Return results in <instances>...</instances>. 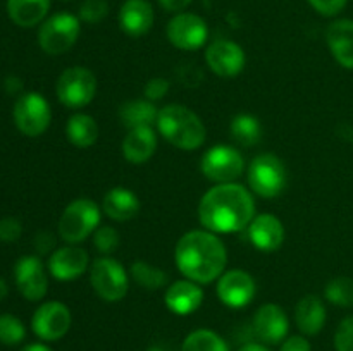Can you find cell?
<instances>
[{"label": "cell", "instance_id": "obj_1", "mask_svg": "<svg viewBox=\"0 0 353 351\" xmlns=\"http://www.w3.org/2000/svg\"><path fill=\"white\" fill-rule=\"evenodd\" d=\"M255 217L250 191L236 182H223L210 188L199 205V219L207 231L216 234L240 233Z\"/></svg>", "mask_w": 353, "mask_h": 351}, {"label": "cell", "instance_id": "obj_2", "mask_svg": "<svg viewBox=\"0 0 353 351\" xmlns=\"http://www.w3.org/2000/svg\"><path fill=\"white\" fill-rule=\"evenodd\" d=\"M176 267L196 284H209L223 275L228 251L223 241L210 231H190L179 237L174 250Z\"/></svg>", "mask_w": 353, "mask_h": 351}, {"label": "cell", "instance_id": "obj_3", "mask_svg": "<svg viewBox=\"0 0 353 351\" xmlns=\"http://www.w3.org/2000/svg\"><path fill=\"white\" fill-rule=\"evenodd\" d=\"M159 133L181 150H196L205 143L207 129L202 119L188 107L171 103L159 110Z\"/></svg>", "mask_w": 353, "mask_h": 351}, {"label": "cell", "instance_id": "obj_4", "mask_svg": "<svg viewBox=\"0 0 353 351\" xmlns=\"http://www.w3.org/2000/svg\"><path fill=\"white\" fill-rule=\"evenodd\" d=\"M81 33V21L71 12H57L38 30V45L48 55H62L74 47Z\"/></svg>", "mask_w": 353, "mask_h": 351}, {"label": "cell", "instance_id": "obj_5", "mask_svg": "<svg viewBox=\"0 0 353 351\" xmlns=\"http://www.w3.org/2000/svg\"><path fill=\"white\" fill-rule=\"evenodd\" d=\"M100 224V209L90 198H78L69 203L59 219V234L69 244L85 241Z\"/></svg>", "mask_w": 353, "mask_h": 351}, {"label": "cell", "instance_id": "obj_6", "mask_svg": "<svg viewBox=\"0 0 353 351\" xmlns=\"http://www.w3.org/2000/svg\"><path fill=\"white\" fill-rule=\"evenodd\" d=\"M248 186L262 198H274L285 189L288 174L279 157L272 153L257 155L248 165Z\"/></svg>", "mask_w": 353, "mask_h": 351}, {"label": "cell", "instance_id": "obj_7", "mask_svg": "<svg viewBox=\"0 0 353 351\" xmlns=\"http://www.w3.org/2000/svg\"><path fill=\"white\" fill-rule=\"evenodd\" d=\"M92 288L103 301L116 303L126 296L130 288V277L123 265L110 257L97 258L90 267Z\"/></svg>", "mask_w": 353, "mask_h": 351}, {"label": "cell", "instance_id": "obj_8", "mask_svg": "<svg viewBox=\"0 0 353 351\" xmlns=\"http://www.w3.org/2000/svg\"><path fill=\"white\" fill-rule=\"evenodd\" d=\"M59 102L68 109H81L88 105L97 93V78L90 69L74 65L59 76L55 85Z\"/></svg>", "mask_w": 353, "mask_h": 351}, {"label": "cell", "instance_id": "obj_9", "mask_svg": "<svg viewBox=\"0 0 353 351\" xmlns=\"http://www.w3.org/2000/svg\"><path fill=\"white\" fill-rule=\"evenodd\" d=\"M12 117L16 127L24 136L37 138L50 126L52 110L45 96L37 92H26L14 103Z\"/></svg>", "mask_w": 353, "mask_h": 351}, {"label": "cell", "instance_id": "obj_10", "mask_svg": "<svg viewBox=\"0 0 353 351\" xmlns=\"http://www.w3.org/2000/svg\"><path fill=\"white\" fill-rule=\"evenodd\" d=\"M200 169L207 179L217 184L234 182L243 174L245 160L236 148L230 145H216L205 151Z\"/></svg>", "mask_w": 353, "mask_h": 351}, {"label": "cell", "instance_id": "obj_11", "mask_svg": "<svg viewBox=\"0 0 353 351\" xmlns=\"http://www.w3.org/2000/svg\"><path fill=\"white\" fill-rule=\"evenodd\" d=\"M31 329L41 341H59L71 329V310L61 301H45L31 317Z\"/></svg>", "mask_w": 353, "mask_h": 351}, {"label": "cell", "instance_id": "obj_12", "mask_svg": "<svg viewBox=\"0 0 353 351\" xmlns=\"http://www.w3.org/2000/svg\"><path fill=\"white\" fill-rule=\"evenodd\" d=\"M168 38L179 50H199L209 38V28L199 14L179 12L168 23Z\"/></svg>", "mask_w": 353, "mask_h": 351}, {"label": "cell", "instance_id": "obj_13", "mask_svg": "<svg viewBox=\"0 0 353 351\" xmlns=\"http://www.w3.org/2000/svg\"><path fill=\"white\" fill-rule=\"evenodd\" d=\"M14 281L28 301H40L48 291V277L43 262L37 255H24L14 265Z\"/></svg>", "mask_w": 353, "mask_h": 351}, {"label": "cell", "instance_id": "obj_14", "mask_svg": "<svg viewBox=\"0 0 353 351\" xmlns=\"http://www.w3.org/2000/svg\"><path fill=\"white\" fill-rule=\"evenodd\" d=\"M217 296L221 301L230 308H243L250 305L255 298V281L248 272L241 268H231L223 272V275L217 281Z\"/></svg>", "mask_w": 353, "mask_h": 351}, {"label": "cell", "instance_id": "obj_15", "mask_svg": "<svg viewBox=\"0 0 353 351\" xmlns=\"http://www.w3.org/2000/svg\"><path fill=\"white\" fill-rule=\"evenodd\" d=\"M205 61L214 74L221 78H233L243 71L247 57L243 48L234 41L217 40L207 47Z\"/></svg>", "mask_w": 353, "mask_h": 351}, {"label": "cell", "instance_id": "obj_16", "mask_svg": "<svg viewBox=\"0 0 353 351\" xmlns=\"http://www.w3.org/2000/svg\"><path fill=\"white\" fill-rule=\"evenodd\" d=\"M290 322L285 310L274 303L262 305L252 319V332L264 344H278L286 339Z\"/></svg>", "mask_w": 353, "mask_h": 351}, {"label": "cell", "instance_id": "obj_17", "mask_svg": "<svg viewBox=\"0 0 353 351\" xmlns=\"http://www.w3.org/2000/svg\"><path fill=\"white\" fill-rule=\"evenodd\" d=\"M90 265V257L83 248L68 244L57 248L48 258V272L59 281H72L86 272Z\"/></svg>", "mask_w": 353, "mask_h": 351}, {"label": "cell", "instance_id": "obj_18", "mask_svg": "<svg viewBox=\"0 0 353 351\" xmlns=\"http://www.w3.org/2000/svg\"><path fill=\"white\" fill-rule=\"evenodd\" d=\"M247 234L250 243L261 251H274L281 248L285 241V227L283 222L272 213L255 215L248 224Z\"/></svg>", "mask_w": 353, "mask_h": 351}, {"label": "cell", "instance_id": "obj_19", "mask_svg": "<svg viewBox=\"0 0 353 351\" xmlns=\"http://www.w3.org/2000/svg\"><path fill=\"white\" fill-rule=\"evenodd\" d=\"M154 7L148 0H126L121 6L119 28L128 36H143L154 26Z\"/></svg>", "mask_w": 353, "mask_h": 351}, {"label": "cell", "instance_id": "obj_20", "mask_svg": "<svg viewBox=\"0 0 353 351\" xmlns=\"http://www.w3.org/2000/svg\"><path fill=\"white\" fill-rule=\"evenodd\" d=\"M164 301L165 306L176 315H190L203 303V289L190 279L172 282L165 291Z\"/></svg>", "mask_w": 353, "mask_h": 351}, {"label": "cell", "instance_id": "obj_21", "mask_svg": "<svg viewBox=\"0 0 353 351\" xmlns=\"http://www.w3.org/2000/svg\"><path fill=\"white\" fill-rule=\"evenodd\" d=\"M326 41L338 64L353 69V21H333L326 31Z\"/></svg>", "mask_w": 353, "mask_h": 351}, {"label": "cell", "instance_id": "obj_22", "mask_svg": "<svg viewBox=\"0 0 353 351\" xmlns=\"http://www.w3.org/2000/svg\"><path fill=\"white\" fill-rule=\"evenodd\" d=\"M327 312L323 299L316 295H307L296 303L295 322L305 336H317L326 326Z\"/></svg>", "mask_w": 353, "mask_h": 351}, {"label": "cell", "instance_id": "obj_23", "mask_svg": "<svg viewBox=\"0 0 353 351\" xmlns=\"http://www.w3.org/2000/svg\"><path fill=\"white\" fill-rule=\"evenodd\" d=\"M157 150V134L152 127H134L123 140V155L130 164H145Z\"/></svg>", "mask_w": 353, "mask_h": 351}, {"label": "cell", "instance_id": "obj_24", "mask_svg": "<svg viewBox=\"0 0 353 351\" xmlns=\"http://www.w3.org/2000/svg\"><path fill=\"white\" fill-rule=\"evenodd\" d=\"M102 209L112 220L126 222V220H131L133 217L138 215V212H140V200L128 188L117 186V188L109 189L103 195Z\"/></svg>", "mask_w": 353, "mask_h": 351}, {"label": "cell", "instance_id": "obj_25", "mask_svg": "<svg viewBox=\"0 0 353 351\" xmlns=\"http://www.w3.org/2000/svg\"><path fill=\"white\" fill-rule=\"evenodd\" d=\"M50 10V0H7V14L19 28H33L43 23Z\"/></svg>", "mask_w": 353, "mask_h": 351}, {"label": "cell", "instance_id": "obj_26", "mask_svg": "<svg viewBox=\"0 0 353 351\" xmlns=\"http://www.w3.org/2000/svg\"><path fill=\"white\" fill-rule=\"evenodd\" d=\"M159 110L150 100H130L119 107V119L128 129L134 127H152L157 124Z\"/></svg>", "mask_w": 353, "mask_h": 351}, {"label": "cell", "instance_id": "obj_27", "mask_svg": "<svg viewBox=\"0 0 353 351\" xmlns=\"http://www.w3.org/2000/svg\"><path fill=\"white\" fill-rule=\"evenodd\" d=\"M65 136L74 147L90 148L99 138V124L88 114H74L65 124Z\"/></svg>", "mask_w": 353, "mask_h": 351}, {"label": "cell", "instance_id": "obj_28", "mask_svg": "<svg viewBox=\"0 0 353 351\" xmlns=\"http://www.w3.org/2000/svg\"><path fill=\"white\" fill-rule=\"evenodd\" d=\"M231 136L241 147H255L262 138V126L250 114H240L231 120Z\"/></svg>", "mask_w": 353, "mask_h": 351}, {"label": "cell", "instance_id": "obj_29", "mask_svg": "<svg viewBox=\"0 0 353 351\" xmlns=\"http://www.w3.org/2000/svg\"><path fill=\"white\" fill-rule=\"evenodd\" d=\"M130 274L131 279L140 288L147 289V291H157V289L164 288L165 282H168V274L162 268L147 264L143 260L133 262L130 268Z\"/></svg>", "mask_w": 353, "mask_h": 351}, {"label": "cell", "instance_id": "obj_30", "mask_svg": "<svg viewBox=\"0 0 353 351\" xmlns=\"http://www.w3.org/2000/svg\"><path fill=\"white\" fill-rule=\"evenodd\" d=\"M181 351H230V346L214 330L196 329L185 337Z\"/></svg>", "mask_w": 353, "mask_h": 351}, {"label": "cell", "instance_id": "obj_31", "mask_svg": "<svg viewBox=\"0 0 353 351\" xmlns=\"http://www.w3.org/2000/svg\"><path fill=\"white\" fill-rule=\"evenodd\" d=\"M324 298L336 306L350 308L353 306V279L336 277L330 281L324 289Z\"/></svg>", "mask_w": 353, "mask_h": 351}, {"label": "cell", "instance_id": "obj_32", "mask_svg": "<svg viewBox=\"0 0 353 351\" xmlns=\"http://www.w3.org/2000/svg\"><path fill=\"white\" fill-rule=\"evenodd\" d=\"M24 337H26V327H24V323L16 315L2 313L0 315V344L16 346V344L23 343Z\"/></svg>", "mask_w": 353, "mask_h": 351}, {"label": "cell", "instance_id": "obj_33", "mask_svg": "<svg viewBox=\"0 0 353 351\" xmlns=\"http://www.w3.org/2000/svg\"><path fill=\"white\" fill-rule=\"evenodd\" d=\"M107 14H109V2L107 0H83L78 10L79 21L88 24L102 23Z\"/></svg>", "mask_w": 353, "mask_h": 351}, {"label": "cell", "instance_id": "obj_34", "mask_svg": "<svg viewBox=\"0 0 353 351\" xmlns=\"http://www.w3.org/2000/svg\"><path fill=\"white\" fill-rule=\"evenodd\" d=\"M119 240H121L119 233H117L114 227L103 226L100 227V229H97L95 234H93V246H95L100 253L109 255L117 250V246H119Z\"/></svg>", "mask_w": 353, "mask_h": 351}, {"label": "cell", "instance_id": "obj_35", "mask_svg": "<svg viewBox=\"0 0 353 351\" xmlns=\"http://www.w3.org/2000/svg\"><path fill=\"white\" fill-rule=\"evenodd\" d=\"M334 350L353 351V315L341 320L338 326L334 332Z\"/></svg>", "mask_w": 353, "mask_h": 351}, {"label": "cell", "instance_id": "obj_36", "mask_svg": "<svg viewBox=\"0 0 353 351\" xmlns=\"http://www.w3.org/2000/svg\"><path fill=\"white\" fill-rule=\"evenodd\" d=\"M23 226L16 217H3L0 219V241L3 243H14L21 237Z\"/></svg>", "mask_w": 353, "mask_h": 351}, {"label": "cell", "instance_id": "obj_37", "mask_svg": "<svg viewBox=\"0 0 353 351\" xmlns=\"http://www.w3.org/2000/svg\"><path fill=\"white\" fill-rule=\"evenodd\" d=\"M316 12L321 16L334 17L347 7L348 0H307Z\"/></svg>", "mask_w": 353, "mask_h": 351}, {"label": "cell", "instance_id": "obj_38", "mask_svg": "<svg viewBox=\"0 0 353 351\" xmlns=\"http://www.w3.org/2000/svg\"><path fill=\"white\" fill-rule=\"evenodd\" d=\"M169 92V81L164 78H152L150 81H147L145 85V96H147L150 102H155V100H161L162 96L168 95Z\"/></svg>", "mask_w": 353, "mask_h": 351}, {"label": "cell", "instance_id": "obj_39", "mask_svg": "<svg viewBox=\"0 0 353 351\" xmlns=\"http://www.w3.org/2000/svg\"><path fill=\"white\" fill-rule=\"evenodd\" d=\"M279 351H312L309 339L303 336H292L283 341Z\"/></svg>", "mask_w": 353, "mask_h": 351}, {"label": "cell", "instance_id": "obj_40", "mask_svg": "<svg viewBox=\"0 0 353 351\" xmlns=\"http://www.w3.org/2000/svg\"><path fill=\"white\" fill-rule=\"evenodd\" d=\"M54 246H55V240L50 233L41 231V233H38L37 237H34V248H37L40 255L48 253Z\"/></svg>", "mask_w": 353, "mask_h": 351}, {"label": "cell", "instance_id": "obj_41", "mask_svg": "<svg viewBox=\"0 0 353 351\" xmlns=\"http://www.w3.org/2000/svg\"><path fill=\"white\" fill-rule=\"evenodd\" d=\"M157 2L159 6H161L164 10H168V12L179 14L183 12V10H185L193 0H157Z\"/></svg>", "mask_w": 353, "mask_h": 351}, {"label": "cell", "instance_id": "obj_42", "mask_svg": "<svg viewBox=\"0 0 353 351\" xmlns=\"http://www.w3.org/2000/svg\"><path fill=\"white\" fill-rule=\"evenodd\" d=\"M336 133H338V136L341 138V140L350 141V143H353V124H347V123L340 124V126H338V129H336Z\"/></svg>", "mask_w": 353, "mask_h": 351}, {"label": "cell", "instance_id": "obj_43", "mask_svg": "<svg viewBox=\"0 0 353 351\" xmlns=\"http://www.w3.org/2000/svg\"><path fill=\"white\" fill-rule=\"evenodd\" d=\"M6 89L9 93H19L21 89H23V83H21L19 78H16V76H9V78L6 79Z\"/></svg>", "mask_w": 353, "mask_h": 351}, {"label": "cell", "instance_id": "obj_44", "mask_svg": "<svg viewBox=\"0 0 353 351\" xmlns=\"http://www.w3.org/2000/svg\"><path fill=\"white\" fill-rule=\"evenodd\" d=\"M238 351H271V350L261 343H247L245 346H241Z\"/></svg>", "mask_w": 353, "mask_h": 351}, {"label": "cell", "instance_id": "obj_45", "mask_svg": "<svg viewBox=\"0 0 353 351\" xmlns=\"http://www.w3.org/2000/svg\"><path fill=\"white\" fill-rule=\"evenodd\" d=\"M21 351H52L47 344H41V343H33V344H28L24 346Z\"/></svg>", "mask_w": 353, "mask_h": 351}, {"label": "cell", "instance_id": "obj_46", "mask_svg": "<svg viewBox=\"0 0 353 351\" xmlns=\"http://www.w3.org/2000/svg\"><path fill=\"white\" fill-rule=\"evenodd\" d=\"M9 295V288H7V282L3 279H0V303L6 299V296Z\"/></svg>", "mask_w": 353, "mask_h": 351}, {"label": "cell", "instance_id": "obj_47", "mask_svg": "<svg viewBox=\"0 0 353 351\" xmlns=\"http://www.w3.org/2000/svg\"><path fill=\"white\" fill-rule=\"evenodd\" d=\"M147 351H164L161 346H150Z\"/></svg>", "mask_w": 353, "mask_h": 351}, {"label": "cell", "instance_id": "obj_48", "mask_svg": "<svg viewBox=\"0 0 353 351\" xmlns=\"http://www.w3.org/2000/svg\"><path fill=\"white\" fill-rule=\"evenodd\" d=\"M64 2H68V0H64Z\"/></svg>", "mask_w": 353, "mask_h": 351}]
</instances>
